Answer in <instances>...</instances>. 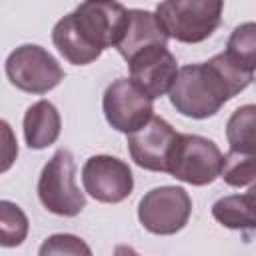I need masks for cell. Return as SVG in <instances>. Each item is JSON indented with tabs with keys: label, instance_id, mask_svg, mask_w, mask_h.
<instances>
[{
	"label": "cell",
	"instance_id": "1",
	"mask_svg": "<svg viewBox=\"0 0 256 256\" xmlns=\"http://www.w3.org/2000/svg\"><path fill=\"white\" fill-rule=\"evenodd\" d=\"M252 80V72L222 52L208 62L180 68L170 90V102L182 116L204 120L218 114L220 108L246 90Z\"/></svg>",
	"mask_w": 256,
	"mask_h": 256
},
{
	"label": "cell",
	"instance_id": "2",
	"mask_svg": "<svg viewBox=\"0 0 256 256\" xmlns=\"http://www.w3.org/2000/svg\"><path fill=\"white\" fill-rule=\"evenodd\" d=\"M222 10L224 4L220 0H168L158 4L156 16L168 38L198 44L220 26Z\"/></svg>",
	"mask_w": 256,
	"mask_h": 256
},
{
	"label": "cell",
	"instance_id": "3",
	"mask_svg": "<svg viewBox=\"0 0 256 256\" xmlns=\"http://www.w3.org/2000/svg\"><path fill=\"white\" fill-rule=\"evenodd\" d=\"M42 206L56 216H78L86 208V198L76 186V162L70 150L60 148L44 166L38 180Z\"/></svg>",
	"mask_w": 256,
	"mask_h": 256
},
{
	"label": "cell",
	"instance_id": "4",
	"mask_svg": "<svg viewBox=\"0 0 256 256\" xmlns=\"http://www.w3.org/2000/svg\"><path fill=\"white\" fill-rule=\"evenodd\" d=\"M222 162L224 156L212 140L198 134H180L168 162V174L192 186H206L220 178Z\"/></svg>",
	"mask_w": 256,
	"mask_h": 256
},
{
	"label": "cell",
	"instance_id": "5",
	"mask_svg": "<svg viewBox=\"0 0 256 256\" xmlns=\"http://www.w3.org/2000/svg\"><path fill=\"white\" fill-rule=\"evenodd\" d=\"M6 76L22 92L46 94L64 80V70L42 46L24 44L8 56Z\"/></svg>",
	"mask_w": 256,
	"mask_h": 256
},
{
	"label": "cell",
	"instance_id": "6",
	"mask_svg": "<svg viewBox=\"0 0 256 256\" xmlns=\"http://www.w3.org/2000/svg\"><path fill=\"white\" fill-rule=\"evenodd\" d=\"M192 214V198L180 186H160L150 190L138 204L140 224L158 236L180 232Z\"/></svg>",
	"mask_w": 256,
	"mask_h": 256
},
{
	"label": "cell",
	"instance_id": "7",
	"mask_svg": "<svg viewBox=\"0 0 256 256\" xmlns=\"http://www.w3.org/2000/svg\"><path fill=\"white\" fill-rule=\"evenodd\" d=\"M106 122L124 134H134L154 118V100L146 96L132 80H114L102 98Z\"/></svg>",
	"mask_w": 256,
	"mask_h": 256
},
{
	"label": "cell",
	"instance_id": "8",
	"mask_svg": "<svg viewBox=\"0 0 256 256\" xmlns=\"http://www.w3.org/2000/svg\"><path fill=\"white\" fill-rule=\"evenodd\" d=\"M128 12L116 2H84L72 12V20L82 36L104 52L120 44L128 24Z\"/></svg>",
	"mask_w": 256,
	"mask_h": 256
},
{
	"label": "cell",
	"instance_id": "9",
	"mask_svg": "<svg viewBox=\"0 0 256 256\" xmlns=\"http://www.w3.org/2000/svg\"><path fill=\"white\" fill-rule=\"evenodd\" d=\"M84 190L98 202L118 204L134 190V176L130 166L116 156H92L82 168Z\"/></svg>",
	"mask_w": 256,
	"mask_h": 256
},
{
	"label": "cell",
	"instance_id": "10",
	"mask_svg": "<svg viewBox=\"0 0 256 256\" xmlns=\"http://www.w3.org/2000/svg\"><path fill=\"white\" fill-rule=\"evenodd\" d=\"M178 132L160 116H154L144 128L128 136L132 160L150 172H168V162L178 140Z\"/></svg>",
	"mask_w": 256,
	"mask_h": 256
},
{
	"label": "cell",
	"instance_id": "11",
	"mask_svg": "<svg viewBox=\"0 0 256 256\" xmlns=\"http://www.w3.org/2000/svg\"><path fill=\"white\" fill-rule=\"evenodd\" d=\"M130 80L152 100L170 94L178 78V62L166 46H152L136 54L130 62Z\"/></svg>",
	"mask_w": 256,
	"mask_h": 256
},
{
	"label": "cell",
	"instance_id": "12",
	"mask_svg": "<svg viewBox=\"0 0 256 256\" xmlns=\"http://www.w3.org/2000/svg\"><path fill=\"white\" fill-rule=\"evenodd\" d=\"M166 42H168V34L162 28L156 14L148 10H130L126 30L116 48L120 56L130 62L142 50L152 46H166Z\"/></svg>",
	"mask_w": 256,
	"mask_h": 256
},
{
	"label": "cell",
	"instance_id": "13",
	"mask_svg": "<svg viewBox=\"0 0 256 256\" xmlns=\"http://www.w3.org/2000/svg\"><path fill=\"white\" fill-rule=\"evenodd\" d=\"M62 130V120L56 106L48 100L32 104L24 114V138L32 150H44L52 146Z\"/></svg>",
	"mask_w": 256,
	"mask_h": 256
},
{
	"label": "cell",
	"instance_id": "14",
	"mask_svg": "<svg viewBox=\"0 0 256 256\" xmlns=\"http://www.w3.org/2000/svg\"><path fill=\"white\" fill-rule=\"evenodd\" d=\"M52 42L58 48V52L74 66H86L92 64L94 60H98L102 56V50L94 48L84 36L82 32L76 28L72 14L64 16L52 30Z\"/></svg>",
	"mask_w": 256,
	"mask_h": 256
},
{
	"label": "cell",
	"instance_id": "15",
	"mask_svg": "<svg viewBox=\"0 0 256 256\" xmlns=\"http://www.w3.org/2000/svg\"><path fill=\"white\" fill-rule=\"evenodd\" d=\"M212 216L230 230H256V196L246 192L220 198L212 206Z\"/></svg>",
	"mask_w": 256,
	"mask_h": 256
},
{
	"label": "cell",
	"instance_id": "16",
	"mask_svg": "<svg viewBox=\"0 0 256 256\" xmlns=\"http://www.w3.org/2000/svg\"><path fill=\"white\" fill-rule=\"evenodd\" d=\"M230 150L256 154V104L240 106L226 124Z\"/></svg>",
	"mask_w": 256,
	"mask_h": 256
},
{
	"label": "cell",
	"instance_id": "17",
	"mask_svg": "<svg viewBox=\"0 0 256 256\" xmlns=\"http://www.w3.org/2000/svg\"><path fill=\"white\" fill-rule=\"evenodd\" d=\"M226 54L248 72H256V22H244L228 38Z\"/></svg>",
	"mask_w": 256,
	"mask_h": 256
},
{
	"label": "cell",
	"instance_id": "18",
	"mask_svg": "<svg viewBox=\"0 0 256 256\" xmlns=\"http://www.w3.org/2000/svg\"><path fill=\"white\" fill-rule=\"evenodd\" d=\"M28 218L22 212L20 206L2 200L0 202V236H2V246L12 248V246H20L26 236H28Z\"/></svg>",
	"mask_w": 256,
	"mask_h": 256
},
{
	"label": "cell",
	"instance_id": "19",
	"mask_svg": "<svg viewBox=\"0 0 256 256\" xmlns=\"http://www.w3.org/2000/svg\"><path fill=\"white\" fill-rule=\"evenodd\" d=\"M224 182L234 188L248 186L256 180V154H244L228 150L222 162V174Z\"/></svg>",
	"mask_w": 256,
	"mask_h": 256
},
{
	"label": "cell",
	"instance_id": "20",
	"mask_svg": "<svg viewBox=\"0 0 256 256\" xmlns=\"http://www.w3.org/2000/svg\"><path fill=\"white\" fill-rule=\"evenodd\" d=\"M38 256H92V250L74 234H54L42 242Z\"/></svg>",
	"mask_w": 256,
	"mask_h": 256
},
{
	"label": "cell",
	"instance_id": "21",
	"mask_svg": "<svg viewBox=\"0 0 256 256\" xmlns=\"http://www.w3.org/2000/svg\"><path fill=\"white\" fill-rule=\"evenodd\" d=\"M114 256H138V252H136L132 246L120 244V246H116V250H114Z\"/></svg>",
	"mask_w": 256,
	"mask_h": 256
},
{
	"label": "cell",
	"instance_id": "22",
	"mask_svg": "<svg viewBox=\"0 0 256 256\" xmlns=\"http://www.w3.org/2000/svg\"><path fill=\"white\" fill-rule=\"evenodd\" d=\"M248 192H250V194H252V196H256V184H254V186H252V188H250V190H248Z\"/></svg>",
	"mask_w": 256,
	"mask_h": 256
}]
</instances>
